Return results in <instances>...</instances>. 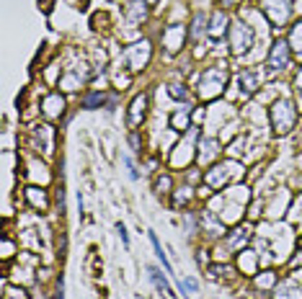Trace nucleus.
I'll list each match as a JSON object with an SVG mask.
<instances>
[{"label":"nucleus","mask_w":302,"mask_h":299,"mask_svg":"<svg viewBox=\"0 0 302 299\" xmlns=\"http://www.w3.org/2000/svg\"><path fill=\"white\" fill-rule=\"evenodd\" d=\"M287 47H289L287 41H277V44H274V49L269 54V65L274 70H284L289 65V49Z\"/></svg>","instance_id":"obj_1"},{"label":"nucleus","mask_w":302,"mask_h":299,"mask_svg":"<svg viewBox=\"0 0 302 299\" xmlns=\"http://www.w3.org/2000/svg\"><path fill=\"white\" fill-rule=\"evenodd\" d=\"M217 75H222V72H219V70H209L207 75H204V80H201V96L212 98V96L219 93V88H222L225 80H222V78H217Z\"/></svg>","instance_id":"obj_2"},{"label":"nucleus","mask_w":302,"mask_h":299,"mask_svg":"<svg viewBox=\"0 0 302 299\" xmlns=\"http://www.w3.org/2000/svg\"><path fill=\"white\" fill-rule=\"evenodd\" d=\"M145 103H148V96H137L134 98V103H132V114H129V124L137 126L142 121V116H145Z\"/></svg>","instance_id":"obj_3"},{"label":"nucleus","mask_w":302,"mask_h":299,"mask_svg":"<svg viewBox=\"0 0 302 299\" xmlns=\"http://www.w3.org/2000/svg\"><path fill=\"white\" fill-rule=\"evenodd\" d=\"M148 274H150V279L155 281V286H158V292H163V294L173 297V289H171V284L166 281V276H160V271H158V268H148Z\"/></svg>","instance_id":"obj_4"},{"label":"nucleus","mask_w":302,"mask_h":299,"mask_svg":"<svg viewBox=\"0 0 302 299\" xmlns=\"http://www.w3.org/2000/svg\"><path fill=\"white\" fill-rule=\"evenodd\" d=\"M150 242H152V248H155V256H158L160 258V263L163 266H166V271H168V274H171V263H168V258H166V253H163V245H160V240H158V235H155V232H150Z\"/></svg>","instance_id":"obj_5"},{"label":"nucleus","mask_w":302,"mask_h":299,"mask_svg":"<svg viewBox=\"0 0 302 299\" xmlns=\"http://www.w3.org/2000/svg\"><path fill=\"white\" fill-rule=\"evenodd\" d=\"M98 103H104V96H101V93H93V96L86 98V108H93V106H98Z\"/></svg>","instance_id":"obj_6"},{"label":"nucleus","mask_w":302,"mask_h":299,"mask_svg":"<svg viewBox=\"0 0 302 299\" xmlns=\"http://www.w3.org/2000/svg\"><path fill=\"white\" fill-rule=\"evenodd\" d=\"M116 232H119V238H122L124 245H129V235H127V227H124L122 222H116Z\"/></svg>","instance_id":"obj_7"},{"label":"nucleus","mask_w":302,"mask_h":299,"mask_svg":"<svg viewBox=\"0 0 302 299\" xmlns=\"http://www.w3.org/2000/svg\"><path fill=\"white\" fill-rule=\"evenodd\" d=\"M222 21H225V16H222V13H217V16H215V26H219ZM209 34H212V36H219V34H222V29H212Z\"/></svg>","instance_id":"obj_8"},{"label":"nucleus","mask_w":302,"mask_h":299,"mask_svg":"<svg viewBox=\"0 0 302 299\" xmlns=\"http://www.w3.org/2000/svg\"><path fill=\"white\" fill-rule=\"evenodd\" d=\"M163 188H171V178L166 176V178H158V191L163 194Z\"/></svg>","instance_id":"obj_9"},{"label":"nucleus","mask_w":302,"mask_h":299,"mask_svg":"<svg viewBox=\"0 0 302 299\" xmlns=\"http://www.w3.org/2000/svg\"><path fill=\"white\" fill-rule=\"evenodd\" d=\"M171 93L176 98H186V90H181V85H171Z\"/></svg>","instance_id":"obj_10"},{"label":"nucleus","mask_w":302,"mask_h":299,"mask_svg":"<svg viewBox=\"0 0 302 299\" xmlns=\"http://www.w3.org/2000/svg\"><path fill=\"white\" fill-rule=\"evenodd\" d=\"M54 299H65V294H62V276H60V281H57V294H54Z\"/></svg>","instance_id":"obj_11"},{"label":"nucleus","mask_w":302,"mask_h":299,"mask_svg":"<svg viewBox=\"0 0 302 299\" xmlns=\"http://www.w3.org/2000/svg\"><path fill=\"white\" fill-rule=\"evenodd\" d=\"M150 3H155V0H150Z\"/></svg>","instance_id":"obj_12"}]
</instances>
